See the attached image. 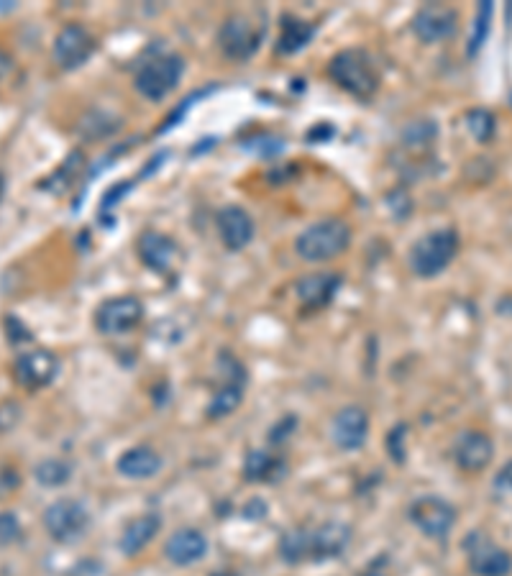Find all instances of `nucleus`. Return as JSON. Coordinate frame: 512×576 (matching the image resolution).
<instances>
[{
  "instance_id": "4be33fe9",
  "label": "nucleus",
  "mask_w": 512,
  "mask_h": 576,
  "mask_svg": "<svg viewBox=\"0 0 512 576\" xmlns=\"http://www.w3.org/2000/svg\"><path fill=\"white\" fill-rule=\"evenodd\" d=\"M315 36V24H308L303 18L285 13L280 24V39H277V52L295 54Z\"/></svg>"
},
{
  "instance_id": "473e14b6",
  "label": "nucleus",
  "mask_w": 512,
  "mask_h": 576,
  "mask_svg": "<svg viewBox=\"0 0 512 576\" xmlns=\"http://www.w3.org/2000/svg\"><path fill=\"white\" fill-rule=\"evenodd\" d=\"M295 418H285L280 425H274L272 428V441L274 443H282L290 438V431H295Z\"/></svg>"
},
{
  "instance_id": "cd10ccee",
  "label": "nucleus",
  "mask_w": 512,
  "mask_h": 576,
  "mask_svg": "<svg viewBox=\"0 0 512 576\" xmlns=\"http://www.w3.org/2000/svg\"><path fill=\"white\" fill-rule=\"evenodd\" d=\"M492 13H495V3L492 0H484V3H479L477 8V18H474V31H472V39H469V57H477V52L482 49L484 39H487L489 34V26H492Z\"/></svg>"
},
{
  "instance_id": "9d476101",
  "label": "nucleus",
  "mask_w": 512,
  "mask_h": 576,
  "mask_svg": "<svg viewBox=\"0 0 512 576\" xmlns=\"http://www.w3.org/2000/svg\"><path fill=\"white\" fill-rule=\"evenodd\" d=\"M410 520L423 536L433 538V541H443L454 528L456 510L451 502L428 495L410 505Z\"/></svg>"
},
{
  "instance_id": "dca6fc26",
  "label": "nucleus",
  "mask_w": 512,
  "mask_h": 576,
  "mask_svg": "<svg viewBox=\"0 0 512 576\" xmlns=\"http://www.w3.org/2000/svg\"><path fill=\"white\" fill-rule=\"evenodd\" d=\"M331 438L338 448L344 451H356L367 443L369 438V415L364 408L349 405L333 418Z\"/></svg>"
},
{
  "instance_id": "39448f33",
  "label": "nucleus",
  "mask_w": 512,
  "mask_h": 576,
  "mask_svg": "<svg viewBox=\"0 0 512 576\" xmlns=\"http://www.w3.org/2000/svg\"><path fill=\"white\" fill-rule=\"evenodd\" d=\"M185 75V59L180 54H157L144 62L134 75V88L146 100H164L180 85Z\"/></svg>"
},
{
  "instance_id": "f8f14e48",
  "label": "nucleus",
  "mask_w": 512,
  "mask_h": 576,
  "mask_svg": "<svg viewBox=\"0 0 512 576\" xmlns=\"http://www.w3.org/2000/svg\"><path fill=\"white\" fill-rule=\"evenodd\" d=\"M466 553H469V569L477 576H510L512 574V556L489 541L484 533L474 530L464 541Z\"/></svg>"
},
{
  "instance_id": "c756f323",
  "label": "nucleus",
  "mask_w": 512,
  "mask_h": 576,
  "mask_svg": "<svg viewBox=\"0 0 512 576\" xmlns=\"http://www.w3.org/2000/svg\"><path fill=\"white\" fill-rule=\"evenodd\" d=\"M6 336L13 346H21L29 344L31 338H34V333H31L16 315H6Z\"/></svg>"
},
{
  "instance_id": "a878e982",
  "label": "nucleus",
  "mask_w": 512,
  "mask_h": 576,
  "mask_svg": "<svg viewBox=\"0 0 512 576\" xmlns=\"http://www.w3.org/2000/svg\"><path fill=\"white\" fill-rule=\"evenodd\" d=\"M280 469V459L267 451H251L244 461L246 482H269Z\"/></svg>"
},
{
  "instance_id": "6e6552de",
  "label": "nucleus",
  "mask_w": 512,
  "mask_h": 576,
  "mask_svg": "<svg viewBox=\"0 0 512 576\" xmlns=\"http://www.w3.org/2000/svg\"><path fill=\"white\" fill-rule=\"evenodd\" d=\"M141 318H144V305H141L139 297H111V300L100 303L98 310H95V328L103 336H121V333L134 331L141 323Z\"/></svg>"
},
{
  "instance_id": "9b49d317",
  "label": "nucleus",
  "mask_w": 512,
  "mask_h": 576,
  "mask_svg": "<svg viewBox=\"0 0 512 576\" xmlns=\"http://www.w3.org/2000/svg\"><path fill=\"white\" fill-rule=\"evenodd\" d=\"M59 374V359L54 351L49 349H34L18 354L16 364H13V377L24 390H44L57 379Z\"/></svg>"
},
{
  "instance_id": "2eb2a0df",
  "label": "nucleus",
  "mask_w": 512,
  "mask_h": 576,
  "mask_svg": "<svg viewBox=\"0 0 512 576\" xmlns=\"http://www.w3.org/2000/svg\"><path fill=\"white\" fill-rule=\"evenodd\" d=\"M218 236L228 251H241L254 241L256 223L241 205H226L216 216Z\"/></svg>"
},
{
  "instance_id": "bb28decb",
  "label": "nucleus",
  "mask_w": 512,
  "mask_h": 576,
  "mask_svg": "<svg viewBox=\"0 0 512 576\" xmlns=\"http://www.w3.org/2000/svg\"><path fill=\"white\" fill-rule=\"evenodd\" d=\"M464 123L466 128H469V134H472L479 144H487L497 131V118L492 116V111H487V108H472V111H466Z\"/></svg>"
},
{
  "instance_id": "7ed1b4c3",
  "label": "nucleus",
  "mask_w": 512,
  "mask_h": 576,
  "mask_svg": "<svg viewBox=\"0 0 512 576\" xmlns=\"http://www.w3.org/2000/svg\"><path fill=\"white\" fill-rule=\"evenodd\" d=\"M351 246V228L344 221L328 218L305 228L295 241V251L300 259L310 264L331 262L336 256L346 254Z\"/></svg>"
},
{
  "instance_id": "f03ea898",
  "label": "nucleus",
  "mask_w": 512,
  "mask_h": 576,
  "mask_svg": "<svg viewBox=\"0 0 512 576\" xmlns=\"http://www.w3.org/2000/svg\"><path fill=\"white\" fill-rule=\"evenodd\" d=\"M461 249V236L456 228H436V231L425 233L410 249V269L423 280H433L438 274L448 269Z\"/></svg>"
},
{
  "instance_id": "2f4dec72",
  "label": "nucleus",
  "mask_w": 512,
  "mask_h": 576,
  "mask_svg": "<svg viewBox=\"0 0 512 576\" xmlns=\"http://www.w3.org/2000/svg\"><path fill=\"white\" fill-rule=\"evenodd\" d=\"M16 59L11 57L8 52H3L0 49V88H6L8 82H13V77H16Z\"/></svg>"
},
{
  "instance_id": "423d86ee",
  "label": "nucleus",
  "mask_w": 512,
  "mask_h": 576,
  "mask_svg": "<svg viewBox=\"0 0 512 576\" xmlns=\"http://www.w3.org/2000/svg\"><path fill=\"white\" fill-rule=\"evenodd\" d=\"M44 528H47L49 538L57 543H72L88 530L90 512L80 500H57L44 510L41 515Z\"/></svg>"
},
{
  "instance_id": "aec40b11",
  "label": "nucleus",
  "mask_w": 512,
  "mask_h": 576,
  "mask_svg": "<svg viewBox=\"0 0 512 576\" xmlns=\"http://www.w3.org/2000/svg\"><path fill=\"white\" fill-rule=\"evenodd\" d=\"M116 466L126 479H152L162 472V456L149 446H134L123 451Z\"/></svg>"
},
{
  "instance_id": "20e7f679",
  "label": "nucleus",
  "mask_w": 512,
  "mask_h": 576,
  "mask_svg": "<svg viewBox=\"0 0 512 576\" xmlns=\"http://www.w3.org/2000/svg\"><path fill=\"white\" fill-rule=\"evenodd\" d=\"M264 34H267V24H264L262 16L256 18L254 13H231L218 29V47L228 59L244 62L259 52Z\"/></svg>"
},
{
  "instance_id": "4468645a",
  "label": "nucleus",
  "mask_w": 512,
  "mask_h": 576,
  "mask_svg": "<svg viewBox=\"0 0 512 576\" xmlns=\"http://www.w3.org/2000/svg\"><path fill=\"white\" fill-rule=\"evenodd\" d=\"M495 459V443L484 431H464L454 443V461L461 472L477 474Z\"/></svg>"
},
{
  "instance_id": "72a5a7b5",
  "label": "nucleus",
  "mask_w": 512,
  "mask_h": 576,
  "mask_svg": "<svg viewBox=\"0 0 512 576\" xmlns=\"http://www.w3.org/2000/svg\"><path fill=\"white\" fill-rule=\"evenodd\" d=\"M495 487L500 489V492H512V461H507L500 469V474L495 477Z\"/></svg>"
},
{
  "instance_id": "a211bd4d",
  "label": "nucleus",
  "mask_w": 512,
  "mask_h": 576,
  "mask_svg": "<svg viewBox=\"0 0 512 576\" xmlns=\"http://www.w3.org/2000/svg\"><path fill=\"white\" fill-rule=\"evenodd\" d=\"M351 528L344 523H320L310 528V561L338 559L349 548Z\"/></svg>"
},
{
  "instance_id": "e433bc0d",
  "label": "nucleus",
  "mask_w": 512,
  "mask_h": 576,
  "mask_svg": "<svg viewBox=\"0 0 512 576\" xmlns=\"http://www.w3.org/2000/svg\"><path fill=\"white\" fill-rule=\"evenodd\" d=\"M213 576H239V574H213Z\"/></svg>"
},
{
  "instance_id": "b1692460",
  "label": "nucleus",
  "mask_w": 512,
  "mask_h": 576,
  "mask_svg": "<svg viewBox=\"0 0 512 576\" xmlns=\"http://www.w3.org/2000/svg\"><path fill=\"white\" fill-rule=\"evenodd\" d=\"M280 556L287 564H303L310 561V528L287 530L280 541Z\"/></svg>"
},
{
  "instance_id": "c85d7f7f",
  "label": "nucleus",
  "mask_w": 512,
  "mask_h": 576,
  "mask_svg": "<svg viewBox=\"0 0 512 576\" xmlns=\"http://www.w3.org/2000/svg\"><path fill=\"white\" fill-rule=\"evenodd\" d=\"M21 536H24V528H21L16 512H0V546H13L21 541Z\"/></svg>"
},
{
  "instance_id": "f3484780",
  "label": "nucleus",
  "mask_w": 512,
  "mask_h": 576,
  "mask_svg": "<svg viewBox=\"0 0 512 576\" xmlns=\"http://www.w3.org/2000/svg\"><path fill=\"white\" fill-rule=\"evenodd\" d=\"M208 553V538L198 528H180L164 543V556L169 564L175 566H192L205 559Z\"/></svg>"
},
{
  "instance_id": "ddd939ff",
  "label": "nucleus",
  "mask_w": 512,
  "mask_h": 576,
  "mask_svg": "<svg viewBox=\"0 0 512 576\" xmlns=\"http://www.w3.org/2000/svg\"><path fill=\"white\" fill-rule=\"evenodd\" d=\"M456 26H459V13L443 3H428L413 18V31L423 44L451 39L456 34Z\"/></svg>"
},
{
  "instance_id": "6ab92c4d",
  "label": "nucleus",
  "mask_w": 512,
  "mask_h": 576,
  "mask_svg": "<svg viewBox=\"0 0 512 576\" xmlns=\"http://www.w3.org/2000/svg\"><path fill=\"white\" fill-rule=\"evenodd\" d=\"M338 287H341V274L336 272H315L297 280V300L305 310H320L326 308L336 297Z\"/></svg>"
},
{
  "instance_id": "c9c22d12",
  "label": "nucleus",
  "mask_w": 512,
  "mask_h": 576,
  "mask_svg": "<svg viewBox=\"0 0 512 576\" xmlns=\"http://www.w3.org/2000/svg\"><path fill=\"white\" fill-rule=\"evenodd\" d=\"M3 192H6V180H3V175H0V198H3Z\"/></svg>"
},
{
  "instance_id": "0eeeda50",
  "label": "nucleus",
  "mask_w": 512,
  "mask_h": 576,
  "mask_svg": "<svg viewBox=\"0 0 512 576\" xmlns=\"http://www.w3.org/2000/svg\"><path fill=\"white\" fill-rule=\"evenodd\" d=\"M95 49H98V39L93 36V31H88L82 24H64L59 34L54 36L52 57L59 70L72 72L88 62Z\"/></svg>"
},
{
  "instance_id": "f257e3e1",
  "label": "nucleus",
  "mask_w": 512,
  "mask_h": 576,
  "mask_svg": "<svg viewBox=\"0 0 512 576\" xmlns=\"http://www.w3.org/2000/svg\"><path fill=\"white\" fill-rule=\"evenodd\" d=\"M328 77L344 93L359 100H372L382 88V75L369 52L364 49H344L328 62Z\"/></svg>"
},
{
  "instance_id": "7c9ffc66",
  "label": "nucleus",
  "mask_w": 512,
  "mask_h": 576,
  "mask_svg": "<svg viewBox=\"0 0 512 576\" xmlns=\"http://www.w3.org/2000/svg\"><path fill=\"white\" fill-rule=\"evenodd\" d=\"M21 420V405L16 400L0 402V433L13 431Z\"/></svg>"
},
{
  "instance_id": "5701e85b",
  "label": "nucleus",
  "mask_w": 512,
  "mask_h": 576,
  "mask_svg": "<svg viewBox=\"0 0 512 576\" xmlns=\"http://www.w3.org/2000/svg\"><path fill=\"white\" fill-rule=\"evenodd\" d=\"M241 402H244V382H226L216 395L210 397L205 413L210 420H223L236 413Z\"/></svg>"
},
{
  "instance_id": "393cba45",
  "label": "nucleus",
  "mask_w": 512,
  "mask_h": 576,
  "mask_svg": "<svg viewBox=\"0 0 512 576\" xmlns=\"http://www.w3.org/2000/svg\"><path fill=\"white\" fill-rule=\"evenodd\" d=\"M34 479L41 487L57 489L72 479V464L64 459H44L36 464Z\"/></svg>"
},
{
  "instance_id": "f704fd0d",
  "label": "nucleus",
  "mask_w": 512,
  "mask_h": 576,
  "mask_svg": "<svg viewBox=\"0 0 512 576\" xmlns=\"http://www.w3.org/2000/svg\"><path fill=\"white\" fill-rule=\"evenodd\" d=\"M361 576H390V574H387V571H384V569H379V564H377V566H372V569L364 571V574H361Z\"/></svg>"
},
{
  "instance_id": "1a4fd4ad",
  "label": "nucleus",
  "mask_w": 512,
  "mask_h": 576,
  "mask_svg": "<svg viewBox=\"0 0 512 576\" xmlns=\"http://www.w3.org/2000/svg\"><path fill=\"white\" fill-rule=\"evenodd\" d=\"M136 254H139L141 264L146 269H152L157 274H169L175 272L182 262V249L172 236L162 231H144L136 239Z\"/></svg>"
},
{
  "instance_id": "412c9836",
  "label": "nucleus",
  "mask_w": 512,
  "mask_h": 576,
  "mask_svg": "<svg viewBox=\"0 0 512 576\" xmlns=\"http://www.w3.org/2000/svg\"><path fill=\"white\" fill-rule=\"evenodd\" d=\"M159 528H162V518H159L157 512H146V515L134 518L126 525V530H123L121 551L126 553V556H139V553L154 541Z\"/></svg>"
}]
</instances>
